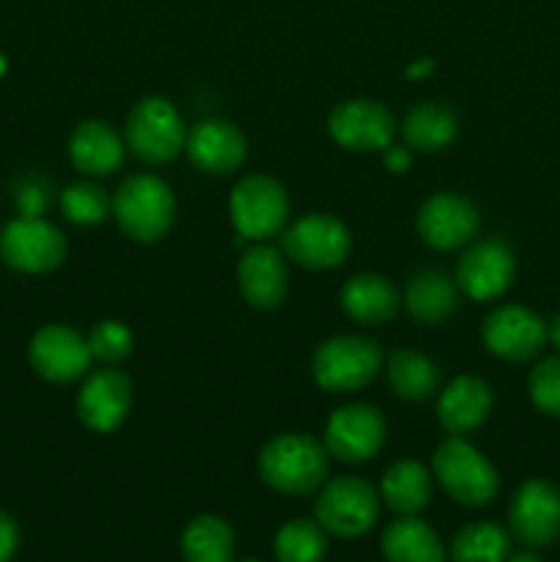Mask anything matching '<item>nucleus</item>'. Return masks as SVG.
<instances>
[{
    "instance_id": "nucleus-31",
    "label": "nucleus",
    "mask_w": 560,
    "mask_h": 562,
    "mask_svg": "<svg viewBox=\"0 0 560 562\" xmlns=\"http://www.w3.org/2000/svg\"><path fill=\"white\" fill-rule=\"evenodd\" d=\"M113 203H110L108 192L93 181H77L60 192V212L69 223L82 225H99L110 214Z\"/></svg>"
},
{
    "instance_id": "nucleus-37",
    "label": "nucleus",
    "mask_w": 560,
    "mask_h": 562,
    "mask_svg": "<svg viewBox=\"0 0 560 562\" xmlns=\"http://www.w3.org/2000/svg\"><path fill=\"white\" fill-rule=\"evenodd\" d=\"M432 71H434V60L432 58H421V60H415L410 69H406V77H410V80H423V77L432 75Z\"/></svg>"
},
{
    "instance_id": "nucleus-2",
    "label": "nucleus",
    "mask_w": 560,
    "mask_h": 562,
    "mask_svg": "<svg viewBox=\"0 0 560 562\" xmlns=\"http://www.w3.org/2000/svg\"><path fill=\"white\" fill-rule=\"evenodd\" d=\"M110 203L119 228L141 245L163 239L176 217L173 190L154 173L126 176Z\"/></svg>"
},
{
    "instance_id": "nucleus-4",
    "label": "nucleus",
    "mask_w": 560,
    "mask_h": 562,
    "mask_svg": "<svg viewBox=\"0 0 560 562\" xmlns=\"http://www.w3.org/2000/svg\"><path fill=\"white\" fill-rule=\"evenodd\" d=\"M384 355L377 340L360 335H338L324 340L313 355V379L329 393H355L362 390L382 368Z\"/></svg>"
},
{
    "instance_id": "nucleus-6",
    "label": "nucleus",
    "mask_w": 560,
    "mask_h": 562,
    "mask_svg": "<svg viewBox=\"0 0 560 562\" xmlns=\"http://www.w3.org/2000/svg\"><path fill=\"white\" fill-rule=\"evenodd\" d=\"M313 516L327 536L360 538L377 525L379 494L371 483L357 475L335 477L318 492Z\"/></svg>"
},
{
    "instance_id": "nucleus-20",
    "label": "nucleus",
    "mask_w": 560,
    "mask_h": 562,
    "mask_svg": "<svg viewBox=\"0 0 560 562\" xmlns=\"http://www.w3.org/2000/svg\"><path fill=\"white\" fill-rule=\"evenodd\" d=\"M492 387L478 376H459L439 393L437 417L450 437L475 431L492 412Z\"/></svg>"
},
{
    "instance_id": "nucleus-28",
    "label": "nucleus",
    "mask_w": 560,
    "mask_h": 562,
    "mask_svg": "<svg viewBox=\"0 0 560 562\" xmlns=\"http://www.w3.org/2000/svg\"><path fill=\"white\" fill-rule=\"evenodd\" d=\"M388 382L399 398L421 404V401L434 395L439 384V373L437 366L421 351L399 349L388 360Z\"/></svg>"
},
{
    "instance_id": "nucleus-16",
    "label": "nucleus",
    "mask_w": 560,
    "mask_h": 562,
    "mask_svg": "<svg viewBox=\"0 0 560 562\" xmlns=\"http://www.w3.org/2000/svg\"><path fill=\"white\" fill-rule=\"evenodd\" d=\"M132 406V379L119 368L91 373L77 393V417L97 434H110L126 420Z\"/></svg>"
},
{
    "instance_id": "nucleus-7",
    "label": "nucleus",
    "mask_w": 560,
    "mask_h": 562,
    "mask_svg": "<svg viewBox=\"0 0 560 562\" xmlns=\"http://www.w3.org/2000/svg\"><path fill=\"white\" fill-rule=\"evenodd\" d=\"M289 209L291 203L285 187L272 176L261 173L245 176L228 198L231 223L242 239L250 241H264L280 234L289 220Z\"/></svg>"
},
{
    "instance_id": "nucleus-23",
    "label": "nucleus",
    "mask_w": 560,
    "mask_h": 562,
    "mask_svg": "<svg viewBox=\"0 0 560 562\" xmlns=\"http://www.w3.org/2000/svg\"><path fill=\"white\" fill-rule=\"evenodd\" d=\"M382 558L388 562H445V547L426 521L401 516L384 527Z\"/></svg>"
},
{
    "instance_id": "nucleus-29",
    "label": "nucleus",
    "mask_w": 560,
    "mask_h": 562,
    "mask_svg": "<svg viewBox=\"0 0 560 562\" xmlns=\"http://www.w3.org/2000/svg\"><path fill=\"white\" fill-rule=\"evenodd\" d=\"M511 558V536L494 521L461 527L450 541L453 562H505Z\"/></svg>"
},
{
    "instance_id": "nucleus-5",
    "label": "nucleus",
    "mask_w": 560,
    "mask_h": 562,
    "mask_svg": "<svg viewBox=\"0 0 560 562\" xmlns=\"http://www.w3.org/2000/svg\"><path fill=\"white\" fill-rule=\"evenodd\" d=\"M124 143L143 162L163 165L187 146V126L168 99L146 97L126 115Z\"/></svg>"
},
{
    "instance_id": "nucleus-24",
    "label": "nucleus",
    "mask_w": 560,
    "mask_h": 562,
    "mask_svg": "<svg viewBox=\"0 0 560 562\" xmlns=\"http://www.w3.org/2000/svg\"><path fill=\"white\" fill-rule=\"evenodd\" d=\"M401 302L406 305L410 316L421 324H439L459 305V289L439 269H423L406 283Z\"/></svg>"
},
{
    "instance_id": "nucleus-12",
    "label": "nucleus",
    "mask_w": 560,
    "mask_h": 562,
    "mask_svg": "<svg viewBox=\"0 0 560 562\" xmlns=\"http://www.w3.org/2000/svg\"><path fill=\"white\" fill-rule=\"evenodd\" d=\"M388 437V423L382 412L371 404H346L333 412L324 431V448L329 456L349 464L373 459Z\"/></svg>"
},
{
    "instance_id": "nucleus-17",
    "label": "nucleus",
    "mask_w": 560,
    "mask_h": 562,
    "mask_svg": "<svg viewBox=\"0 0 560 562\" xmlns=\"http://www.w3.org/2000/svg\"><path fill=\"white\" fill-rule=\"evenodd\" d=\"M478 209L456 192H437L417 212V234L434 250H456L475 236Z\"/></svg>"
},
{
    "instance_id": "nucleus-30",
    "label": "nucleus",
    "mask_w": 560,
    "mask_h": 562,
    "mask_svg": "<svg viewBox=\"0 0 560 562\" xmlns=\"http://www.w3.org/2000/svg\"><path fill=\"white\" fill-rule=\"evenodd\" d=\"M272 549L278 562H322L327 554V532L318 521L291 519L278 530Z\"/></svg>"
},
{
    "instance_id": "nucleus-22",
    "label": "nucleus",
    "mask_w": 560,
    "mask_h": 562,
    "mask_svg": "<svg viewBox=\"0 0 560 562\" xmlns=\"http://www.w3.org/2000/svg\"><path fill=\"white\" fill-rule=\"evenodd\" d=\"M340 307L360 324H384L399 313L401 296L382 274H355L340 289Z\"/></svg>"
},
{
    "instance_id": "nucleus-26",
    "label": "nucleus",
    "mask_w": 560,
    "mask_h": 562,
    "mask_svg": "<svg viewBox=\"0 0 560 562\" xmlns=\"http://www.w3.org/2000/svg\"><path fill=\"white\" fill-rule=\"evenodd\" d=\"M382 499L399 516H415L432 499V475L421 461H395L382 475Z\"/></svg>"
},
{
    "instance_id": "nucleus-15",
    "label": "nucleus",
    "mask_w": 560,
    "mask_h": 562,
    "mask_svg": "<svg viewBox=\"0 0 560 562\" xmlns=\"http://www.w3.org/2000/svg\"><path fill=\"white\" fill-rule=\"evenodd\" d=\"M516 261L505 241L486 239L472 245L456 267V285L475 302H492L508 291Z\"/></svg>"
},
{
    "instance_id": "nucleus-10",
    "label": "nucleus",
    "mask_w": 560,
    "mask_h": 562,
    "mask_svg": "<svg viewBox=\"0 0 560 562\" xmlns=\"http://www.w3.org/2000/svg\"><path fill=\"white\" fill-rule=\"evenodd\" d=\"M508 525L516 541L530 549L549 547L560 538V488L544 477L522 483L508 508Z\"/></svg>"
},
{
    "instance_id": "nucleus-19",
    "label": "nucleus",
    "mask_w": 560,
    "mask_h": 562,
    "mask_svg": "<svg viewBox=\"0 0 560 562\" xmlns=\"http://www.w3.org/2000/svg\"><path fill=\"white\" fill-rule=\"evenodd\" d=\"M236 280L245 302L258 311H275L289 291V267L280 250L269 245H256L239 258Z\"/></svg>"
},
{
    "instance_id": "nucleus-3",
    "label": "nucleus",
    "mask_w": 560,
    "mask_h": 562,
    "mask_svg": "<svg viewBox=\"0 0 560 562\" xmlns=\"http://www.w3.org/2000/svg\"><path fill=\"white\" fill-rule=\"evenodd\" d=\"M434 475L443 492L464 508H483L500 492L497 470L461 437H448L439 445L434 453Z\"/></svg>"
},
{
    "instance_id": "nucleus-13",
    "label": "nucleus",
    "mask_w": 560,
    "mask_h": 562,
    "mask_svg": "<svg viewBox=\"0 0 560 562\" xmlns=\"http://www.w3.org/2000/svg\"><path fill=\"white\" fill-rule=\"evenodd\" d=\"M327 130L349 151H384L395 137V119L377 99H349L335 104Z\"/></svg>"
},
{
    "instance_id": "nucleus-1",
    "label": "nucleus",
    "mask_w": 560,
    "mask_h": 562,
    "mask_svg": "<svg viewBox=\"0 0 560 562\" xmlns=\"http://www.w3.org/2000/svg\"><path fill=\"white\" fill-rule=\"evenodd\" d=\"M329 450L311 434H280L258 453V475L285 497H305L324 486Z\"/></svg>"
},
{
    "instance_id": "nucleus-25",
    "label": "nucleus",
    "mask_w": 560,
    "mask_h": 562,
    "mask_svg": "<svg viewBox=\"0 0 560 562\" xmlns=\"http://www.w3.org/2000/svg\"><path fill=\"white\" fill-rule=\"evenodd\" d=\"M456 132H459V121L456 113L443 102H423L406 113L401 121V135L412 151L434 154L443 151L453 143Z\"/></svg>"
},
{
    "instance_id": "nucleus-14",
    "label": "nucleus",
    "mask_w": 560,
    "mask_h": 562,
    "mask_svg": "<svg viewBox=\"0 0 560 562\" xmlns=\"http://www.w3.org/2000/svg\"><path fill=\"white\" fill-rule=\"evenodd\" d=\"M481 335L492 355L508 362H525L541 355L547 344V324L530 307L500 305L486 316Z\"/></svg>"
},
{
    "instance_id": "nucleus-32",
    "label": "nucleus",
    "mask_w": 560,
    "mask_h": 562,
    "mask_svg": "<svg viewBox=\"0 0 560 562\" xmlns=\"http://www.w3.org/2000/svg\"><path fill=\"white\" fill-rule=\"evenodd\" d=\"M88 349H91L93 360L104 362V366H119L121 360L132 355V333L126 324L113 322H99L97 327L88 335Z\"/></svg>"
},
{
    "instance_id": "nucleus-41",
    "label": "nucleus",
    "mask_w": 560,
    "mask_h": 562,
    "mask_svg": "<svg viewBox=\"0 0 560 562\" xmlns=\"http://www.w3.org/2000/svg\"><path fill=\"white\" fill-rule=\"evenodd\" d=\"M239 562H261V560H256V558H247V560H239Z\"/></svg>"
},
{
    "instance_id": "nucleus-36",
    "label": "nucleus",
    "mask_w": 560,
    "mask_h": 562,
    "mask_svg": "<svg viewBox=\"0 0 560 562\" xmlns=\"http://www.w3.org/2000/svg\"><path fill=\"white\" fill-rule=\"evenodd\" d=\"M382 162L390 173H404V170H410L412 165L410 146H393V143H390V146L382 151Z\"/></svg>"
},
{
    "instance_id": "nucleus-11",
    "label": "nucleus",
    "mask_w": 560,
    "mask_h": 562,
    "mask_svg": "<svg viewBox=\"0 0 560 562\" xmlns=\"http://www.w3.org/2000/svg\"><path fill=\"white\" fill-rule=\"evenodd\" d=\"M31 368L42 379L53 384H69L86 376L91 368V349L88 338H82L69 324H47L38 329L27 346Z\"/></svg>"
},
{
    "instance_id": "nucleus-8",
    "label": "nucleus",
    "mask_w": 560,
    "mask_h": 562,
    "mask_svg": "<svg viewBox=\"0 0 560 562\" xmlns=\"http://www.w3.org/2000/svg\"><path fill=\"white\" fill-rule=\"evenodd\" d=\"M280 245H283L285 258L313 272H324L346 261L351 250V234L333 214L313 212L285 228Z\"/></svg>"
},
{
    "instance_id": "nucleus-18",
    "label": "nucleus",
    "mask_w": 560,
    "mask_h": 562,
    "mask_svg": "<svg viewBox=\"0 0 560 562\" xmlns=\"http://www.w3.org/2000/svg\"><path fill=\"white\" fill-rule=\"evenodd\" d=\"M184 151L203 173L225 176L245 162L247 140L231 121L206 119L187 132Z\"/></svg>"
},
{
    "instance_id": "nucleus-34",
    "label": "nucleus",
    "mask_w": 560,
    "mask_h": 562,
    "mask_svg": "<svg viewBox=\"0 0 560 562\" xmlns=\"http://www.w3.org/2000/svg\"><path fill=\"white\" fill-rule=\"evenodd\" d=\"M20 549V527L5 510H0V562H11Z\"/></svg>"
},
{
    "instance_id": "nucleus-35",
    "label": "nucleus",
    "mask_w": 560,
    "mask_h": 562,
    "mask_svg": "<svg viewBox=\"0 0 560 562\" xmlns=\"http://www.w3.org/2000/svg\"><path fill=\"white\" fill-rule=\"evenodd\" d=\"M44 203H47V195H44L42 187L25 184L20 192V209L22 217H42Z\"/></svg>"
},
{
    "instance_id": "nucleus-27",
    "label": "nucleus",
    "mask_w": 560,
    "mask_h": 562,
    "mask_svg": "<svg viewBox=\"0 0 560 562\" xmlns=\"http://www.w3.org/2000/svg\"><path fill=\"white\" fill-rule=\"evenodd\" d=\"M236 538L225 519L212 514L195 516L181 532L184 562H234Z\"/></svg>"
},
{
    "instance_id": "nucleus-33",
    "label": "nucleus",
    "mask_w": 560,
    "mask_h": 562,
    "mask_svg": "<svg viewBox=\"0 0 560 562\" xmlns=\"http://www.w3.org/2000/svg\"><path fill=\"white\" fill-rule=\"evenodd\" d=\"M530 398L538 412L560 420V357H549L533 368Z\"/></svg>"
},
{
    "instance_id": "nucleus-21",
    "label": "nucleus",
    "mask_w": 560,
    "mask_h": 562,
    "mask_svg": "<svg viewBox=\"0 0 560 562\" xmlns=\"http://www.w3.org/2000/svg\"><path fill=\"white\" fill-rule=\"evenodd\" d=\"M124 137L104 121H82L69 137V159L80 173L110 176L124 162Z\"/></svg>"
},
{
    "instance_id": "nucleus-9",
    "label": "nucleus",
    "mask_w": 560,
    "mask_h": 562,
    "mask_svg": "<svg viewBox=\"0 0 560 562\" xmlns=\"http://www.w3.org/2000/svg\"><path fill=\"white\" fill-rule=\"evenodd\" d=\"M66 236L44 217H16L0 234V258L25 274H44L66 261Z\"/></svg>"
},
{
    "instance_id": "nucleus-38",
    "label": "nucleus",
    "mask_w": 560,
    "mask_h": 562,
    "mask_svg": "<svg viewBox=\"0 0 560 562\" xmlns=\"http://www.w3.org/2000/svg\"><path fill=\"white\" fill-rule=\"evenodd\" d=\"M547 340H552L555 349H560V313L547 324Z\"/></svg>"
},
{
    "instance_id": "nucleus-39",
    "label": "nucleus",
    "mask_w": 560,
    "mask_h": 562,
    "mask_svg": "<svg viewBox=\"0 0 560 562\" xmlns=\"http://www.w3.org/2000/svg\"><path fill=\"white\" fill-rule=\"evenodd\" d=\"M505 562H544V560L538 558V554H533V552H519V554H511V558Z\"/></svg>"
},
{
    "instance_id": "nucleus-40",
    "label": "nucleus",
    "mask_w": 560,
    "mask_h": 562,
    "mask_svg": "<svg viewBox=\"0 0 560 562\" xmlns=\"http://www.w3.org/2000/svg\"><path fill=\"white\" fill-rule=\"evenodd\" d=\"M5 71V58H3V53H0V75H3Z\"/></svg>"
}]
</instances>
